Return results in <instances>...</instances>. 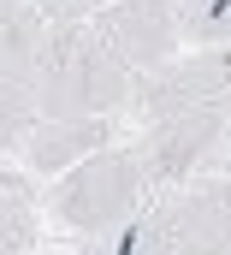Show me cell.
Returning a JSON list of instances; mask_svg holds the SVG:
<instances>
[{"mask_svg":"<svg viewBox=\"0 0 231 255\" xmlns=\"http://www.w3.org/2000/svg\"><path fill=\"white\" fill-rule=\"evenodd\" d=\"M130 89H136V71H124L89 24H48L42 60H36V113L118 119L130 107Z\"/></svg>","mask_w":231,"mask_h":255,"instance_id":"6da1fadb","label":"cell"},{"mask_svg":"<svg viewBox=\"0 0 231 255\" xmlns=\"http://www.w3.org/2000/svg\"><path fill=\"white\" fill-rule=\"evenodd\" d=\"M148 202V178L130 142H101L95 154H83L77 166L54 172L48 190V214L71 238H118L136 208Z\"/></svg>","mask_w":231,"mask_h":255,"instance_id":"7a4b0ae2","label":"cell"},{"mask_svg":"<svg viewBox=\"0 0 231 255\" xmlns=\"http://www.w3.org/2000/svg\"><path fill=\"white\" fill-rule=\"evenodd\" d=\"M124 255H231V178L208 172L190 184H166L124 226Z\"/></svg>","mask_w":231,"mask_h":255,"instance_id":"3957f363","label":"cell"},{"mask_svg":"<svg viewBox=\"0 0 231 255\" xmlns=\"http://www.w3.org/2000/svg\"><path fill=\"white\" fill-rule=\"evenodd\" d=\"M142 160L148 190L208 178L231 160V107H202V113H166V119H142V136L130 142Z\"/></svg>","mask_w":231,"mask_h":255,"instance_id":"277c9868","label":"cell"},{"mask_svg":"<svg viewBox=\"0 0 231 255\" xmlns=\"http://www.w3.org/2000/svg\"><path fill=\"white\" fill-rule=\"evenodd\" d=\"M130 107L142 119L231 107V48H196V54H172V60L154 65V71H136Z\"/></svg>","mask_w":231,"mask_h":255,"instance_id":"5b68a950","label":"cell"},{"mask_svg":"<svg viewBox=\"0 0 231 255\" xmlns=\"http://www.w3.org/2000/svg\"><path fill=\"white\" fill-rule=\"evenodd\" d=\"M89 30L113 48V60L124 71H154L178 54V6L172 0H107Z\"/></svg>","mask_w":231,"mask_h":255,"instance_id":"8992f818","label":"cell"},{"mask_svg":"<svg viewBox=\"0 0 231 255\" xmlns=\"http://www.w3.org/2000/svg\"><path fill=\"white\" fill-rule=\"evenodd\" d=\"M101 142H113V119H48V113H36V125L18 142V166L36 178H54L65 166H77L83 154H95Z\"/></svg>","mask_w":231,"mask_h":255,"instance_id":"52a82bcc","label":"cell"},{"mask_svg":"<svg viewBox=\"0 0 231 255\" xmlns=\"http://www.w3.org/2000/svg\"><path fill=\"white\" fill-rule=\"evenodd\" d=\"M42 238V214H36V190L24 184V172L0 166V255H30Z\"/></svg>","mask_w":231,"mask_h":255,"instance_id":"ba28073f","label":"cell"},{"mask_svg":"<svg viewBox=\"0 0 231 255\" xmlns=\"http://www.w3.org/2000/svg\"><path fill=\"white\" fill-rule=\"evenodd\" d=\"M30 125H36V71L0 65V154H18Z\"/></svg>","mask_w":231,"mask_h":255,"instance_id":"9c48e42d","label":"cell"},{"mask_svg":"<svg viewBox=\"0 0 231 255\" xmlns=\"http://www.w3.org/2000/svg\"><path fill=\"white\" fill-rule=\"evenodd\" d=\"M190 48H231V0H172Z\"/></svg>","mask_w":231,"mask_h":255,"instance_id":"30bf717a","label":"cell"},{"mask_svg":"<svg viewBox=\"0 0 231 255\" xmlns=\"http://www.w3.org/2000/svg\"><path fill=\"white\" fill-rule=\"evenodd\" d=\"M30 255H36V250H30Z\"/></svg>","mask_w":231,"mask_h":255,"instance_id":"8fae6325","label":"cell"}]
</instances>
